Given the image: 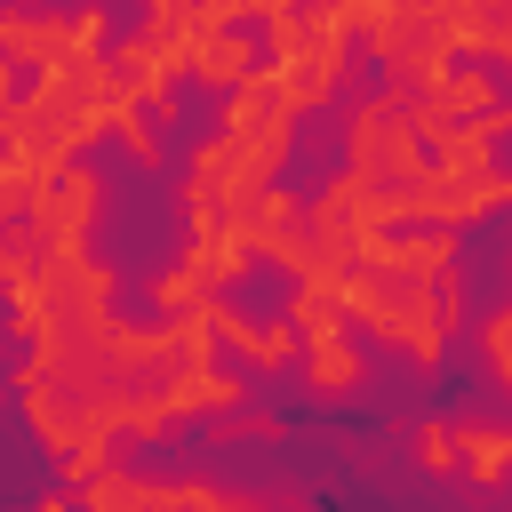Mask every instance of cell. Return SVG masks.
<instances>
[{
  "label": "cell",
  "mask_w": 512,
  "mask_h": 512,
  "mask_svg": "<svg viewBox=\"0 0 512 512\" xmlns=\"http://www.w3.org/2000/svg\"><path fill=\"white\" fill-rule=\"evenodd\" d=\"M344 304H352V328L384 352H400L408 368H440L456 328L472 320L464 312V272L448 280H392V272H368V264H344Z\"/></svg>",
  "instance_id": "6da1fadb"
},
{
  "label": "cell",
  "mask_w": 512,
  "mask_h": 512,
  "mask_svg": "<svg viewBox=\"0 0 512 512\" xmlns=\"http://www.w3.org/2000/svg\"><path fill=\"white\" fill-rule=\"evenodd\" d=\"M8 384H16L24 432L40 440V456L56 464L64 488H88L96 472L120 464V432H112V416H104V392H80V384H64V376H8Z\"/></svg>",
  "instance_id": "7a4b0ae2"
},
{
  "label": "cell",
  "mask_w": 512,
  "mask_h": 512,
  "mask_svg": "<svg viewBox=\"0 0 512 512\" xmlns=\"http://www.w3.org/2000/svg\"><path fill=\"white\" fill-rule=\"evenodd\" d=\"M344 168H360L368 184H416L432 168V144L416 128V88L408 80H384L368 96L344 104Z\"/></svg>",
  "instance_id": "3957f363"
},
{
  "label": "cell",
  "mask_w": 512,
  "mask_h": 512,
  "mask_svg": "<svg viewBox=\"0 0 512 512\" xmlns=\"http://www.w3.org/2000/svg\"><path fill=\"white\" fill-rule=\"evenodd\" d=\"M120 24L104 0H72V8H8L0 16V56L16 72H48V64H96L112 56Z\"/></svg>",
  "instance_id": "277c9868"
},
{
  "label": "cell",
  "mask_w": 512,
  "mask_h": 512,
  "mask_svg": "<svg viewBox=\"0 0 512 512\" xmlns=\"http://www.w3.org/2000/svg\"><path fill=\"white\" fill-rule=\"evenodd\" d=\"M360 40H368V56L384 64V80H432V72H448V64L464 56L448 0H384Z\"/></svg>",
  "instance_id": "5b68a950"
},
{
  "label": "cell",
  "mask_w": 512,
  "mask_h": 512,
  "mask_svg": "<svg viewBox=\"0 0 512 512\" xmlns=\"http://www.w3.org/2000/svg\"><path fill=\"white\" fill-rule=\"evenodd\" d=\"M392 192V224H480V216H512V168H424L416 184H384Z\"/></svg>",
  "instance_id": "8992f818"
},
{
  "label": "cell",
  "mask_w": 512,
  "mask_h": 512,
  "mask_svg": "<svg viewBox=\"0 0 512 512\" xmlns=\"http://www.w3.org/2000/svg\"><path fill=\"white\" fill-rule=\"evenodd\" d=\"M304 232H312V248H320L328 264H360V256L392 232V192L368 184L360 168H336V176L304 200Z\"/></svg>",
  "instance_id": "52a82bcc"
},
{
  "label": "cell",
  "mask_w": 512,
  "mask_h": 512,
  "mask_svg": "<svg viewBox=\"0 0 512 512\" xmlns=\"http://www.w3.org/2000/svg\"><path fill=\"white\" fill-rule=\"evenodd\" d=\"M32 224H40V240L48 248H88L96 240V224H104V176L88 168V160H64L40 192H32V208H24Z\"/></svg>",
  "instance_id": "ba28073f"
},
{
  "label": "cell",
  "mask_w": 512,
  "mask_h": 512,
  "mask_svg": "<svg viewBox=\"0 0 512 512\" xmlns=\"http://www.w3.org/2000/svg\"><path fill=\"white\" fill-rule=\"evenodd\" d=\"M208 320H216V344L232 352V368H248V376H264V384H280V376H296V360H304V328L296 320H248L240 304H208Z\"/></svg>",
  "instance_id": "9c48e42d"
},
{
  "label": "cell",
  "mask_w": 512,
  "mask_h": 512,
  "mask_svg": "<svg viewBox=\"0 0 512 512\" xmlns=\"http://www.w3.org/2000/svg\"><path fill=\"white\" fill-rule=\"evenodd\" d=\"M296 392L312 408H352L368 392V336L336 328V336H304V360H296Z\"/></svg>",
  "instance_id": "30bf717a"
},
{
  "label": "cell",
  "mask_w": 512,
  "mask_h": 512,
  "mask_svg": "<svg viewBox=\"0 0 512 512\" xmlns=\"http://www.w3.org/2000/svg\"><path fill=\"white\" fill-rule=\"evenodd\" d=\"M408 88H416V128H424V120H480V112L504 104V72L480 64V56H456L448 72L408 80Z\"/></svg>",
  "instance_id": "8fae6325"
},
{
  "label": "cell",
  "mask_w": 512,
  "mask_h": 512,
  "mask_svg": "<svg viewBox=\"0 0 512 512\" xmlns=\"http://www.w3.org/2000/svg\"><path fill=\"white\" fill-rule=\"evenodd\" d=\"M456 256H464V248H456L448 224H392L360 264H368V272H392V280H448V272H464Z\"/></svg>",
  "instance_id": "7c38bea8"
},
{
  "label": "cell",
  "mask_w": 512,
  "mask_h": 512,
  "mask_svg": "<svg viewBox=\"0 0 512 512\" xmlns=\"http://www.w3.org/2000/svg\"><path fill=\"white\" fill-rule=\"evenodd\" d=\"M272 56L256 48V24H208L200 40H192V64H184V80L192 88H216V96H232L240 80H256Z\"/></svg>",
  "instance_id": "4fadbf2b"
},
{
  "label": "cell",
  "mask_w": 512,
  "mask_h": 512,
  "mask_svg": "<svg viewBox=\"0 0 512 512\" xmlns=\"http://www.w3.org/2000/svg\"><path fill=\"white\" fill-rule=\"evenodd\" d=\"M160 392H168V408H176L184 424H216V416L248 408V368H224V360H192V368H176Z\"/></svg>",
  "instance_id": "5bb4252c"
},
{
  "label": "cell",
  "mask_w": 512,
  "mask_h": 512,
  "mask_svg": "<svg viewBox=\"0 0 512 512\" xmlns=\"http://www.w3.org/2000/svg\"><path fill=\"white\" fill-rule=\"evenodd\" d=\"M152 512H272V496L224 488L208 472H168V480H152Z\"/></svg>",
  "instance_id": "9a60e30c"
},
{
  "label": "cell",
  "mask_w": 512,
  "mask_h": 512,
  "mask_svg": "<svg viewBox=\"0 0 512 512\" xmlns=\"http://www.w3.org/2000/svg\"><path fill=\"white\" fill-rule=\"evenodd\" d=\"M456 440H464V480L472 488H512V424L456 416Z\"/></svg>",
  "instance_id": "2e32d148"
},
{
  "label": "cell",
  "mask_w": 512,
  "mask_h": 512,
  "mask_svg": "<svg viewBox=\"0 0 512 512\" xmlns=\"http://www.w3.org/2000/svg\"><path fill=\"white\" fill-rule=\"evenodd\" d=\"M408 456H416V472H424V480H448V472H464L456 416H416V432H408Z\"/></svg>",
  "instance_id": "e0dca14e"
},
{
  "label": "cell",
  "mask_w": 512,
  "mask_h": 512,
  "mask_svg": "<svg viewBox=\"0 0 512 512\" xmlns=\"http://www.w3.org/2000/svg\"><path fill=\"white\" fill-rule=\"evenodd\" d=\"M144 304H152V312H208V304H216V288H208L192 264H168V272H152V280H144Z\"/></svg>",
  "instance_id": "ac0fdd59"
},
{
  "label": "cell",
  "mask_w": 512,
  "mask_h": 512,
  "mask_svg": "<svg viewBox=\"0 0 512 512\" xmlns=\"http://www.w3.org/2000/svg\"><path fill=\"white\" fill-rule=\"evenodd\" d=\"M80 504H88V512H152V480L128 472V464H112V472H96V480L80 488Z\"/></svg>",
  "instance_id": "d6986e66"
},
{
  "label": "cell",
  "mask_w": 512,
  "mask_h": 512,
  "mask_svg": "<svg viewBox=\"0 0 512 512\" xmlns=\"http://www.w3.org/2000/svg\"><path fill=\"white\" fill-rule=\"evenodd\" d=\"M112 144H120V152H128V160H136L144 176H160V168H168V136H160V120H152L144 104H128V112H120Z\"/></svg>",
  "instance_id": "ffe728a7"
},
{
  "label": "cell",
  "mask_w": 512,
  "mask_h": 512,
  "mask_svg": "<svg viewBox=\"0 0 512 512\" xmlns=\"http://www.w3.org/2000/svg\"><path fill=\"white\" fill-rule=\"evenodd\" d=\"M296 224H304V200H296V192H280V184H272V192L240 216V232H248V248H256V256H264L280 232H296Z\"/></svg>",
  "instance_id": "44dd1931"
},
{
  "label": "cell",
  "mask_w": 512,
  "mask_h": 512,
  "mask_svg": "<svg viewBox=\"0 0 512 512\" xmlns=\"http://www.w3.org/2000/svg\"><path fill=\"white\" fill-rule=\"evenodd\" d=\"M480 360H488V384L512 400V296L496 312H480Z\"/></svg>",
  "instance_id": "7402d4cb"
},
{
  "label": "cell",
  "mask_w": 512,
  "mask_h": 512,
  "mask_svg": "<svg viewBox=\"0 0 512 512\" xmlns=\"http://www.w3.org/2000/svg\"><path fill=\"white\" fill-rule=\"evenodd\" d=\"M472 16H480V40H488V64L512 88V0H472Z\"/></svg>",
  "instance_id": "603a6c76"
},
{
  "label": "cell",
  "mask_w": 512,
  "mask_h": 512,
  "mask_svg": "<svg viewBox=\"0 0 512 512\" xmlns=\"http://www.w3.org/2000/svg\"><path fill=\"white\" fill-rule=\"evenodd\" d=\"M208 432H216V440H264V448H272V440H288V416H272V408H232V416H216Z\"/></svg>",
  "instance_id": "cb8c5ba5"
},
{
  "label": "cell",
  "mask_w": 512,
  "mask_h": 512,
  "mask_svg": "<svg viewBox=\"0 0 512 512\" xmlns=\"http://www.w3.org/2000/svg\"><path fill=\"white\" fill-rule=\"evenodd\" d=\"M32 512H88V504H64V488H56V496H40Z\"/></svg>",
  "instance_id": "d4e9b609"
},
{
  "label": "cell",
  "mask_w": 512,
  "mask_h": 512,
  "mask_svg": "<svg viewBox=\"0 0 512 512\" xmlns=\"http://www.w3.org/2000/svg\"><path fill=\"white\" fill-rule=\"evenodd\" d=\"M504 272H512V256H504Z\"/></svg>",
  "instance_id": "484cf974"
}]
</instances>
